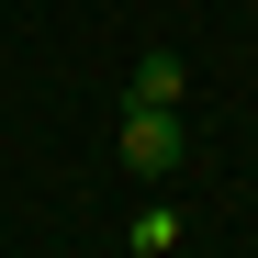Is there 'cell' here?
Here are the masks:
<instances>
[{
    "label": "cell",
    "mask_w": 258,
    "mask_h": 258,
    "mask_svg": "<svg viewBox=\"0 0 258 258\" xmlns=\"http://www.w3.org/2000/svg\"><path fill=\"white\" fill-rule=\"evenodd\" d=\"M180 247V213H135V258H168Z\"/></svg>",
    "instance_id": "3957f363"
},
{
    "label": "cell",
    "mask_w": 258,
    "mask_h": 258,
    "mask_svg": "<svg viewBox=\"0 0 258 258\" xmlns=\"http://www.w3.org/2000/svg\"><path fill=\"white\" fill-rule=\"evenodd\" d=\"M180 101H123V168H135V180H168V168H180Z\"/></svg>",
    "instance_id": "6da1fadb"
},
{
    "label": "cell",
    "mask_w": 258,
    "mask_h": 258,
    "mask_svg": "<svg viewBox=\"0 0 258 258\" xmlns=\"http://www.w3.org/2000/svg\"><path fill=\"white\" fill-rule=\"evenodd\" d=\"M180 90H191L180 45H146V56H135V101H180Z\"/></svg>",
    "instance_id": "7a4b0ae2"
}]
</instances>
